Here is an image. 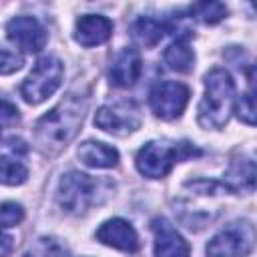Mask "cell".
<instances>
[{"label": "cell", "mask_w": 257, "mask_h": 257, "mask_svg": "<svg viewBox=\"0 0 257 257\" xmlns=\"http://www.w3.org/2000/svg\"><path fill=\"white\" fill-rule=\"evenodd\" d=\"M86 106L88 98L84 94L68 92L52 110L36 120L34 147L44 157H56L78 135Z\"/></svg>", "instance_id": "1"}, {"label": "cell", "mask_w": 257, "mask_h": 257, "mask_svg": "<svg viewBox=\"0 0 257 257\" xmlns=\"http://www.w3.org/2000/svg\"><path fill=\"white\" fill-rule=\"evenodd\" d=\"M235 82L233 76L221 68L215 66L205 74V94L199 102V114L197 120L203 128L219 131L223 128L231 112L235 110Z\"/></svg>", "instance_id": "2"}, {"label": "cell", "mask_w": 257, "mask_h": 257, "mask_svg": "<svg viewBox=\"0 0 257 257\" xmlns=\"http://www.w3.org/2000/svg\"><path fill=\"white\" fill-rule=\"evenodd\" d=\"M201 151L191 143H171V141H149L137 153V171L147 179H163L171 173L175 163L189 157H197Z\"/></svg>", "instance_id": "3"}, {"label": "cell", "mask_w": 257, "mask_h": 257, "mask_svg": "<svg viewBox=\"0 0 257 257\" xmlns=\"http://www.w3.org/2000/svg\"><path fill=\"white\" fill-rule=\"evenodd\" d=\"M64 76V66L56 56H42L20 86V94L28 104H40L52 96Z\"/></svg>", "instance_id": "4"}, {"label": "cell", "mask_w": 257, "mask_h": 257, "mask_svg": "<svg viewBox=\"0 0 257 257\" xmlns=\"http://www.w3.org/2000/svg\"><path fill=\"white\" fill-rule=\"evenodd\" d=\"M96 191H98L96 179L80 171H70L62 175L58 183L56 199L64 213L82 215L96 203Z\"/></svg>", "instance_id": "5"}, {"label": "cell", "mask_w": 257, "mask_h": 257, "mask_svg": "<svg viewBox=\"0 0 257 257\" xmlns=\"http://www.w3.org/2000/svg\"><path fill=\"white\" fill-rule=\"evenodd\" d=\"M255 247V227L251 221H235L221 229L205 247L207 257H247Z\"/></svg>", "instance_id": "6"}, {"label": "cell", "mask_w": 257, "mask_h": 257, "mask_svg": "<svg viewBox=\"0 0 257 257\" xmlns=\"http://www.w3.org/2000/svg\"><path fill=\"white\" fill-rule=\"evenodd\" d=\"M141 108L133 98H116L112 102H106L94 114V124L100 131L110 133L114 137L135 133L141 126Z\"/></svg>", "instance_id": "7"}, {"label": "cell", "mask_w": 257, "mask_h": 257, "mask_svg": "<svg viewBox=\"0 0 257 257\" xmlns=\"http://www.w3.org/2000/svg\"><path fill=\"white\" fill-rule=\"evenodd\" d=\"M189 96H191V90L187 84L175 82V80H161L153 84L149 92V104L155 116L163 120H173L183 114L189 102Z\"/></svg>", "instance_id": "8"}, {"label": "cell", "mask_w": 257, "mask_h": 257, "mask_svg": "<svg viewBox=\"0 0 257 257\" xmlns=\"http://www.w3.org/2000/svg\"><path fill=\"white\" fill-rule=\"evenodd\" d=\"M6 34L24 52H40L46 44V30L34 16H16L6 24Z\"/></svg>", "instance_id": "9"}, {"label": "cell", "mask_w": 257, "mask_h": 257, "mask_svg": "<svg viewBox=\"0 0 257 257\" xmlns=\"http://www.w3.org/2000/svg\"><path fill=\"white\" fill-rule=\"evenodd\" d=\"M151 229L155 235V257H189L191 247L185 237L165 219L155 217L151 221Z\"/></svg>", "instance_id": "10"}, {"label": "cell", "mask_w": 257, "mask_h": 257, "mask_svg": "<svg viewBox=\"0 0 257 257\" xmlns=\"http://www.w3.org/2000/svg\"><path fill=\"white\" fill-rule=\"evenodd\" d=\"M26 145L20 139H10L4 153L0 155V185L16 187L26 183L28 179V167L24 163L26 155Z\"/></svg>", "instance_id": "11"}, {"label": "cell", "mask_w": 257, "mask_h": 257, "mask_svg": "<svg viewBox=\"0 0 257 257\" xmlns=\"http://www.w3.org/2000/svg\"><path fill=\"white\" fill-rule=\"evenodd\" d=\"M96 241H100L106 247L124 251V253H135L139 249V235L135 227L120 217H112L104 221L96 229Z\"/></svg>", "instance_id": "12"}, {"label": "cell", "mask_w": 257, "mask_h": 257, "mask_svg": "<svg viewBox=\"0 0 257 257\" xmlns=\"http://www.w3.org/2000/svg\"><path fill=\"white\" fill-rule=\"evenodd\" d=\"M143 72V60L137 48H122L120 52H116V56L112 58L108 76L110 82L118 88H131L139 76Z\"/></svg>", "instance_id": "13"}, {"label": "cell", "mask_w": 257, "mask_h": 257, "mask_svg": "<svg viewBox=\"0 0 257 257\" xmlns=\"http://www.w3.org/2000/svg\"><path fill=\"white\" fill-rule=\"evenodd\" d=\"M112 34V22L100 14H84L74 24V40L80 46H98L104 44Z\"/></svg>", "instance_id": "14"}, {"label": "cell", "mask_w": 257, "mask_h": 257, "mask_svg": "<svg viewBox=\"0 0 257 257\" xmlns=\"http://www.w3.org/2000/svg\"><path fill=\"white\" fill-rule=\"evenodd\" d=\"M229 193H251L255 189V163L251 157H233L221 183Z\"/></svg>", "instance_id": "15"}, {"label": "cell", "mask_w": 257, "mask_h": 257, "mask_svg": "<svg viewBox=\"0 0 257 257\" xmlns=\"http://www.w3.org/2000/svg\"><path fill=\"white\" fill-rule=\"evenodd\" d=\"M80 163L92 169H112L118 165V151L100 141H84L76 151Z\"/></svg>", "instance_id": "16"}, {"label": "cell", "mask_w": 257, "mask_h": 257, "mask_svg": "<svg viewBox=\"0 0 257 257\" xmlns=\"http://www.w3.org/2000/svg\"><path fill=\"white\" fill-rule=\"evenodd\" d=\"M189 38L191 36H177L167 48H165V54H163V60L165 64L175 70V72H191L193 66H195V52L189 44Z\"/></svg>", "instance_id": "17"}, {"label": "cell", "mask_w": 257, "mask_h": 257, "mask_svg": "<svg viewBox=\"0 0 257 257\" xmlns=\"http://www.w3.org/2000/svg\"><path fill=\"white\" fill-rule=\"evenodd\" d=\"M171 32V22L167 20H159L153 16H141L135 24H133V36L139 44L151 48L155 44L161 42V38Z\"/></svg>", "instance_id": "18"}, {"label": "cell", "mask_w": 257, "mask_h": 257, "mask_svg": "<svg viewBox=\"0 0 257 257\" xmlns=\"http://www.w3.org/2000/svg\"><path fill=\"white\" fill-rule=\"evenodd\" d=\"M191 14L203 24H217L225 18L227 6L223 2H197L191 6Z\"/></svg>", "instance_id": "19"}, {"label": "cell", "mask_w": 257, "mask_h": 257, "mask_svg": "<svg viewBox=\"0 0 257 257\" xmlns=\"http://www.w3.org/2000/svg\"><path fill=\"white\" fill-rule=\"evenodd\" d=\"M24 257H66V249L52 237H40Z\"/></svg>", "instance_id": "20"}, {"label": "cell", "mask_w": 257, "mask_h": 257, "mask_svg": "<svg viewBox=\"0 0 257 257\" xmlns=\"http://www.w3.org/2000/svg\"><path fill=\"white\" fill-rule=\"evenodd\" d=\"M22 219H24V207L20 203L14 201L0 203V231L16 227L18 223H22Z\"/></svg>", "instance_id": "21"}, {"label": "cell", "mask_w": 257, "mask_h": 257, "mask_svg": "<svg viewBox=\"0 0 257 257\" xmlns=\"http://www.w3.org/2000/svg\"><path fill=\"white\" fill-rule=\"evenodd\" d=\"M22 64H24V56L20 52L0 46V74H12L20 70Z\"/></svg>", "instance_id": "22"}, {"label": "cell", "mask_w": 257, "mask_h": 257, "mask_svg": "<svg viewBox=\"0 0 257 257\" xmlns=\"http://www.w3.org/2000/svg\"><path fill=\"white\" fill-rule=\"evenodd\" d=\"M233 112H237V116H239L243 122H247V124H255L253 86L249 88V92H247V94H243V96H241V100H239V102H235V110H233Z\"/></svg>", "instance_id": "23"}, {"label": "cell", "mask_w": 257, "mask_h": 257, "mask_svg": "<svg viewBox=\"0 0 257 257\" xmlns=\"http://www.w3.org/2000/svg\"><path fill=\"white\" fill-rule=\"evenodd\" d=\"M18 118L16 106H12L6 100H0V122H14Z\"/></svg>", "instance_id": "24"}, {"label": "cell", "mask_w": 257, "mask_h": 257, "mask_svg": "<svg viewBox=\"0 0 257 257\" xmlns=\"http://www.w3.org/2000/svg\"><path fill=\"white\" fill-rule=\"evenodd\" d=\"M12 249H14L12 237H10V235H4V233L0 231V257H8V255L12 253Z\"/></svg>", "instance_id": "25"}]
</instances>
